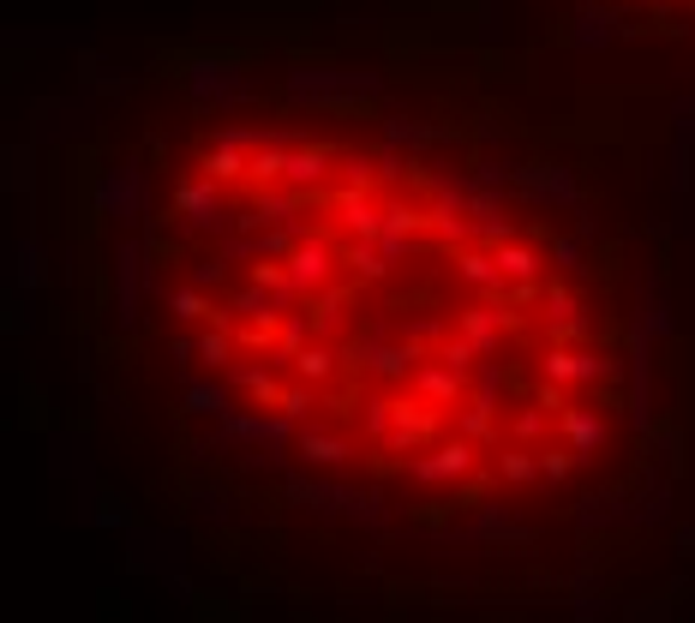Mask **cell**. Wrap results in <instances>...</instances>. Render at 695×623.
I'll use <instances>...</instances> for the list:
<instances>
[{"label":"cell","instance_id":"1","mask_svg":"<svg viewBox=\"0 0 695 623\" xmlns=\"http://www.w3.org/2000/svg\"><path fill=\"white\" fill-rule=\"evenodd\" d=\"M180 366L288 462L408 504H528L624 420L588 264L528 210L396 144L204 132L156 216Z\"/></svg>","mask_w":695,"mask_h":623},{"label":"cell","instance_id":"2","mask_svg":"<svg viewBox=\"0 0 695 623\" xmlns=\"http://www.w3.org/2000/svg\"><path fill=\"white\" fill-rule=\"evenodd\" d=\"M654 6H672V12H695V0H654Z\"/></svg>","mask_w":695,"mask_h":623}]
</instances>
